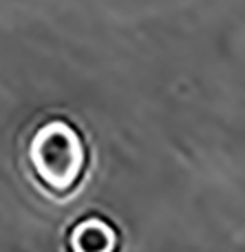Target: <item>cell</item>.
<instances>
[{
	"label": "cell",
	"instance_id": "6da1fadb",
	"mask_svg": "<svg viewBox=\"0 0 245 252\" xmlns=\"http://www.w3.org/2000/svg\"><path fill=\"white\" fill-rule=\"evenodd\" d=\"M91 164L84 130L64 115L42 120L27 142V168L33 184L53 199H69L80 190Z\"/></svg>",
	"mask_w": 245,
	"mask_h": 252
},
{
	"label": "cell",
	"instance_id": "7a4b0ae2",
	"mask_svg": "<svg viewBox=\"0 0 245 252\" xmlns=\"http://www.w3.org/2000/svg\"><path fill=\"white\" fill-rule=\"evenodd\" d=\"M66 252H119V230L109 217L88 213L69 226Z\"/></svg>",
	"mask_w": 245,
	"mask_h": 252
}]
</instances>
